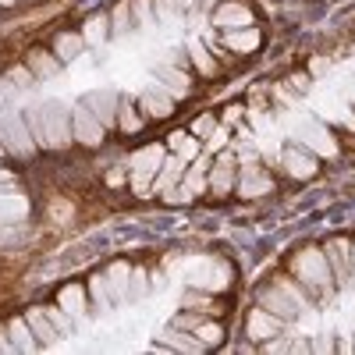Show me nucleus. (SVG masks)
Returning <instances> with one entry per match:
<instances>
[{
	"label": "nucleus",
	"mask_w": 355,
	"mask_h": 355,
	"mask_svg": "<svg viewBox=\"0 0 355 355\" xmlns=\"http://www.w3.org/2000/svg\"><path fill=\"white\" fill-rule=\"evenodd\" d=\"M89 295H93V302H96V309H110V291H107V281H103V274H96V277H89Z\"/></svg>",
	"instance_id": "34"
},
{
	"label": "nucleus",
	"mask_w": 355,
	"mask_h": 355,
	"mask_svg": "<svg viewBox=\"0 0 355 355\" xmlns=\"http://www.w3.org/2000/svg\"><path fill=\"white\" fill-rule=\"evenodd\" d=\"M178 185H182L185 202H189V199H196V196H202V192H206V185H210V160H206V157H196V160H192V167L182 174V182H178Z\"/></svg>",
	"instance_id": "12"
},
{
	"label": "nucleus",
	"mask_w": 355,
	"mask_h": 355,
	"mask_svg": "<svg viewBox=\"0 0 355 355\" xmlns=\"http://www.w3.org/2000/svg\"><path fill=\"white\" fill-rule=\"evenodd\" d=\"M21 114H25V125H28V132H33L36 146H40V150H46V128H43V103H40V107H25Z\"/></svg>",
	"instance_id": "30"
},
{
	"label": "nucleus",
	"mask_w": 355,
	"mask_h": 355,
	"mask_svg": "<svg viewBox=\"0 0 355 355\" xmlns=\"http://www.w3.org/2000/svg\"><path fill=\"white\" fill-rule=\"evenodd\" d=\"M192 334H196V338H199V341H202L206 348H217V345L224 341V331H220V323H217V316H210V320L202 316V320L196 323V327H192Z\"/></svg>",
	"instance_id": "27"
},
{
	"label": "nucleus",
	"mask_w": 355,
	"mask_h": 355,
	"mask_svg": "<svg viewBox=\"0 0 355 355\" xmlns=\"http://www.w3.org/2000/svg\"><path fill=\"white\" fill-rule=\"evenodd\" d=\"M291 274L299 277L316 295V299H331L334 288H338L334 270H331V263H327V252L313 249V245H306V249H299V252L291 256Z\"/></svg>",
	"instance_id": "1"
},
{
	"label": "nucleus",
	"mask_w": 355,
	"mask_h": 355,
	"mask_svg": "<svg viewBox=\"0 0 355 355\" xmlns=\"http://www.w3.org/2000/svg\"><path fill=\"white\" fill-rule=\"evenodd\" d=\"M139 110H142L146 121H164V117L174 114V96L167 93V89H160V85H150L139 96Z\"/></svg>",
	"instance_id": "8"
},
{
	"label": "nucleus",
	"mask_w": 355,
	"mask_h": 355,
	"mask_svg": "<svg viewBox=\"0 0 355 355\" xmlns=\"http://www.w3.org/2000/svg\"><path fill=\"white\" fill-rule=\"evenodd\" d=\"M270 284H277V288L288 295V299H291L295 306H299V309L306 313V306H309V295L302 291V284H299V281H291V277H284V274H274V281H270Z\"/></svg>",
	"instance_id": "29"
},
{
	"label": "nucleus",
	"mask_w": 355,
	"mask_h": 355,
	"mask_svg": "<svg viewBox=\"0 0 355 355\" xmlns=\"http://www.w3.org/2000/svg\"><path fill=\"white\" fill-rule=\"evenodd\" d=\"M217 4H224V0H202V8H217Z\"/></svg>",
	"instance_id": "46"
},
{
	"label": "nucleus",
	"mask_w": 355,
	"mask_h": 355,
	"mask_svg": "<svg viewBox=\"0 0 355 355\" xmlns=\"http://www.w3.org/2000/svg\"><path fill=\"white\" fill-rule=\"evenodd\" d=\"M164 146L157 142V146H150V150H142V153H135V160H132V189H135V196H153V178L160 174V164H164Z\"/></svg>",
	"instance_id": "4"
},
{
	"label": "nucleus",
	"mask_w": 355,
	"mask_h": 355,
	"mask_svg": "<svg viewBox=\"0 0 355 355\" xmlns=\"http://www.w3.org/2000/svg\"><path fill=\"white\" fill-rule=\"evenodd\" d=\"M185 8V0H157V18H174V15H182Z\"/></svg>",
	"instance_id": "39"
},
{
	"label": "nucleus",
	"mask_w": 355,
	"mask_h": 355,
	"mask_svg": "<svg viewBox=\"0 0 355 355\" xmlns=\"http://www.w3.org/2000/svg\"><path fill=\"white\" fill-rule=\"evenodd\" d=\"M85 291H89V288H82V284H64L61 291H57V306L68 309L71 316H82V313L89 309V302H85Z\"/></svg>",
	"instance_id": "22"
},
{
	"label": "nucleus",
	"mask_w": 355,
	"mask_h": 355,
	"mask_svg": "<svg viewBox=\"0 0 355 355\" xmlns=\"http://www.w3.org/2000/svg\"><path fill=\"white\" fill-rule=\"evenodd\" d=\"M43 128H46V153L68 150L75 142V128H71V107L61 100H46L43 103Z\"/></svg>",
	"instance_id": "3"
},
{
	"label": "nucleus",
	"mask_w": 355,
	"mask_h": 355,
	"mask_svg": "<svg viewBox=\"0 0 355 355\" xmlns=\"http://www.w3.org/2000/svg\"><path fill=\"white\" fill-rule=\"evenodd\" d=\"M199 4V0H185V8H196Z\"/></svg>",
	"instance_id": "47"
},
{
	"label": "nucleus",
	"mask_w": 355,
	"mask_h": 355,
	"mask_svg": "<svg viewBox=\"0 0 355 355\" xmlns=\"http://www.w3.org/2000/svg\"><path fill=\"white\" fill-rule=\"evenodd\" d=\"M164 345H167L171 352H206V345H202L196 334H185V331H178V327H171V331L164 334Z\"/></svg>",
	"instance_id": "25"
},
{
	"label": "nucleus",
	"mask_w": 355,
	"mask_h": 355,
	"mask_svg": "<svg viewBox=\"0 0 355 355\" xmlns=\"http://www.w3.org/2000/svg\"><path fill=\"white\" fill-rule=\"evenodd\" d=\"M256 306H263V309H270L274 316H281V320H295V316H302V309L295 306L288 295L277 288V284H263V288H256Z\"/></svg>",
	"instance_id": "7"
},
{
	"label": "nucleus",
	"mask_w": 355,
	"mask_h": 355,
	"mask_svg": "<svg viewBox=\"0 0 355 355\" xmlns=\"http://www.w3.org/2000/svg\"><path fill=\"white\" fill-rule=\"evenodd\" d=\"M231 185H234V160H231V157H220V160L210 167V189H214L217 196H224V192H231Z\"/></svg>",
	"instance_id": "24"
},
{
	"label": "nucleus",
	"mask_w": 355,
	"mask_h": 355,
	"mask_svg": "<svg viewBox=\"0 0 355 355\" xmlns=\"http://www.w3.org/2000/svg\"><path fill=\"white\" fill-rule=\"evenodd\" d=\"M182 174H185V160H182V157H164V164H160V174L153 178V189H157V192H167V189H174L178 182H182Z\"/></svg>",
	"instance_id": "20"
},
{
	"label": "nucleus",
	"mask_w": 355,
	"mask_h": 355,
	"mask_svg": "<svg viewBox=\"0 0 355 355\" xmlns=\"http://www.w3.org/2000/svg\"><path fill=\"white\" fill-rule=\"evenodd\" d=\"M252 21H256V15L242 0H224V4L214 8V25H220V28H245Z\"/></svg>",
	"instance_id": "9"
},
{
	"label": "nucleus",
	"mask_w": 355,
	"mask_h": 355,
	"mask_svg": "<svg viewBox=\"0 0 355 355\" xmlns=\"http://www.w3.org/2000/svg\"><path fill=\"white\" fill-rule=\"evenodd\" d=\"M142 125H146V117H142L139 103L132 96L117 100V132H121V135H135V132H142Z\"/></svg>",
	"instance_id": "15"
},
{
	"label": "nucleus",
	"mask_w": 355,
	"mask_h": 355,
	"mask_svg": "<svg viewBox=\"0 0 355 355\" xmlns=\"http://www.w3.org/2000/svg\"><path fill=\"white\" fill-rule=\"evenodd\" d=\"M259 43H263V36H259V28H256V25L227 28V36H224V46H227L231 53H252Z\"/></svg>",
	"instance_id": "16"
},
{
	"label": "nucleus",
	"mask_w": 355,
	"mask_h": 355,
	"mask_svg": "<svg viewBox=\"0 0 355 355\" xmlns=\"http://www.w3.org/2000/svg\"><path fill=\"white\" fill-rule=\"evenodd\" d=\"M338 352H355V341H352V338H341V341H338Z\"/></svg>",
	"instance_id": "45"
},
{
	"label": "nucleus",
	"mask_w": 355,
	"mask_h": 355,
	"mask_svg": "<svg viewBox=\"0 0 355 355\" xmlns=\"http://www.w3.org/2000/svg\"><path fill=\"white\" fill-rule=\"evenodd\" d=\"M135 21H132V0H117L114 11H110V33H128Z\"/></svg>",
	"instance_id": "32"
},
{
	"label": "nucleus",
	"mask_w": 355,
	"mask_h": 355,
	"mask_svg": "<svg viewBox=\"0 0 355 355\" xmlns=\"http://www.w3.org/2000/svg\"><path fill=\"white\" fill-rule=\"evenodd\" d=\"M25 320H28V327H33V334H36L40 345H53L57 338H61V334H57V327L50 323V316L43 313V306H28L25 309Z\"/></svg>",
	"instance_id": "18"
},
{
	"label": "nucleus",
	"mask_w": 355,
	"mask_h": 355,
	"mask_svg": "<svg viewBox=\"0 0 355 355\" xmlns=\"http://www.w3.org/2000/svg\"><path fill=\"white\" fill-rule=\"evenodd\" d=\"M281 316H274L270 309H263V306H252L249 309V316H245V334L252 338V341H270V338H277L281 334Z\"/></svg>",
	"instance_id": "6"
},
{
	"label": "nucleus",
	"mask_w": 355,
	"mask_h": 355,
	"mask_svg": "<svg viewBox=\"0 0 355 355\" xmlns=\"http://www.w3.org/2000/svg\"><path fill=\"white\" fill-rule=\"evenodd\" d=\"M291 82H295V89H299V93H306V89H309V75H291Z\"/></svg>",
	"instance_id": "44"
},
{
	"label": "nucleus",
	"mask_w": 355,
	"mask_h": 355,
	"mask_svg": "<svg viewBox=\"0 0 355 355\" xmlns=\"http://www.w3.org/2000/svg\"><path fill=\"white\" fill-rule=\"evenodd\" d=\"M4 334L11 338L15 352H36V348H40V341H36V334H33V327H28V320H25V316H15V320H8Z\"/></svg>",
	"instance_id": "17"
},
{
	"label": "nucleus",
	"mask_w": 355,
	"mask_h": 355,
	"mask_svg": "<svg viewBox=\"0 0 355 355\" xmlns=\"http://www.w3.org/2000/svg\"><path fill=\"white\" fill-rule=\"evenodd\" d=\"M242 114H245V103H227L224 107V125H234V121H242Z\"/></svg>",
	"instance_id": "41"
},
{
	"label": "nucleus",
	"mask_w": 355,
	"mask_h": 355,
	"mask_svg": "<svg viewBox=\"0 0 355 355\" xmlns=\"http://www.w3.org/2000/svg\"><path fill=\"white\" fill-rule=\"evenodd\" d=\"M82 46H85V36L82 33H61V36H57L53 40V53H57V61H61V64H68V61H75V57L82 53Z\"/></svg>",
	"instance_id": "21"
},
{
	"label": "nucleus",
	"mask_w": 355,
	"mask_h": 355,
	"mask_svg": "<svg viewBox=\"0 0 355 355\" xmlns=\"http://www.w3.org/2000/svg\"><path fill=\"white\" fill-rule=\"evenodd\" d=\"M89 43H103L107 40V28H103V18H89V25H85V33H82Z\"/></svg>",
	"instance_id": "38"
},
{
	"label": "nucleus",
	"mask_w": 355,
	"mask_h": 355,
	"mask_svg": "<svg viewBox=\"0 0 355 355\" xmlns=\"http://www.w3.org/2000/svg\"><path fill=\"white\" fill-rule=\"evenodd\" d=\"M132 15H135V21L150 25L157 18V0H132Z\"/></svg>",
	"instance_id": "35"
},
{
	"label": "nucleus",
	"mask_w": 355,
	"mask_h": 355,
	"mask_svg": "<svg viewBox=\"0 0 355 355\" xmlns=\"http://www.w3.org/2000/svg\"><path fill=\"white\" fill-rule=\"evenodd\" d=\"M284 164H288V171H291V178H313L316 171H320V164H316V157H309V153H302L299 146H295V150H288L284 153Z\"/></svg>",
	"instance_id": "23"
},
{
	"label": "nucleus",
	"mask_w": 355,
	"mask_h": 355,
	"mask_svg": "<svg viewBox=\"0 0 355 355\" xmlns=\"http://www.w3.org/2000/svg\"><path fill=\"white\" fill-rule=\"evenodd\" d=\"M224 142H227V132H224V128H217V132L210 135V150H220Z\"/></svg>",
	"instance_id": "43"
},
{
	"label": "nucleus",
	"mask_w": 355,
	"mask_h": 355,
	"mask_svg": "<svg viewBox=\"0 0 355 355\" xmlns=\"http://www.w3.org/2000/svg\"><path fill=\"white\" fill-rule=\"evenodd\" d=\"M25 68L33 71L36 78H53L57 71H61V61H57V53H53V50H28Z\"/></svg>",
	"instance_id": "19"
},
{
	"label": "nucleus",
	"mask_w": 355,
	"mask_h": 355,
	"mask_svg": "<svg viewBox=\"0 0 355 355\" xmlns=\"http://www.w3.org/2000/svg\"><path fill=\"white\" fill-rule=\"evenodd\" d=\"M0 146H4V157H15V160H33L36 157V139L25 125V114L21 110H8L0 114Z\"/></svg>",
	"instance_id": "2"
},
{
	"label": "nucleus",
	"mask_w": 355,
	"mask_h": 355,
	"mask_svg": "<svg viewBox=\"0 0 355 355\" xmlns=\"http://www.w3.org/2000/svg\"><path fill=\"white\" fill-rule=\"evenodd\" d=\"M153 75H157V85L160 89H167V93L174 96V100H185L189 93H192V82H189V75L178 68V64H157L153 68Z\"/></svg>",
	"instance_id": "11"
},
{
	"label": "nucleus",
	"mask_w": 355,
	"mask_h": 355,
	"mask_svg": "<svg viewBox=\"0 0 355 355\" xmlns=\"http://www.w3.org/2000/svg\"><path fill=\"white\" fill-rule=\"evenodd\" d=\"M206 313H196V309H185V313H178L174 320H171V327H178V331H192L196 323L202 320Z\"/></svg>",
	"instance_id": "37"
},
{
	"label": "nucleus",
	"mask_w": 355,
	"mask_h": 355,
	"mask_svg": "<svg viewBox=\"0 0 355 355\" xmlns=\"http://www.w3.org/2000/svg\"><path fill=\"white\" fill-rule=\"evenodd\" d=\"M117 100H121V96L110 93V89H96V93H89L82 103L93 110V114L100 117V125L110 132V128H117Z\"/></svg>",
	"instance_id": "10"
},
{
	"label": "nucleus",
	"mask_w": 355,
	"mask_h": 355,
	"mask_svg": "<svg viewBox=\"0 0 355 355\" xmlns=\"http://www.w3.org/2000/svg\"><path fill=\"white\" fill-rule=\"evenodd\" d=\"M71 128H75V142H78V146H85V150H100V146H103L107 128L100 125V117H96L93 110H89L85 103L71 107Z\"/></svg>",
	"instance_id": "5"
},
{
	"label": "nucleus",
	"mask_w": 355,
	"mask_h": 355,
	"mask_svg": "<svg viewBox=\"0 0 355 355\" xmlns=\"http://www.w3.org/2000/svg\"><path fill=\"white\" fill-rule=\"evenodd\" d=\"M28 75H33V71H28V68H15V71H11V78H15V85H21V89L28 85Z\"/></svg>",
	"instance_id": "42"
},
{
	"label": "nucleus",
	"mask_w": 355,
	"mask_h": 355,
	"mask_svg": "<svg viewBox=\"0 0 355 355\" xmlns=\"http://www.w3.org/2000/svg\"><path fill=\"white\" fill-rule=\"evenodd\" d=\"M182 306L185 309H196V313H206V316H220V306L210 299V295H199V291H185L182 295Z\"/></svg>",
	"instance_id": "31"
},
{
	"label": "nucleus",
	"mask_w": 355,
	"mask_h": 355,
	"mask_svg": "<svg viewBox=\"0 0 355 355\" xmlns=\"http://www.w3.org/2000/svg\"><path fill=\"white\" fill-rule=\"evenodd\" d=\"M167 146L182 157V160H196V153H199V139L192 135V132H171L167 135Z\"/></svg>",
	"instance_id": "26"
},
{
	"label": "nucleus",
	"mask_w": 355,
	"mask_h": 355,
	"mask_svg": "<svg viewBox=\"0 0 355 355\" xmlns=\"http://www.w3.org/2000/svg\"><path fill=\"white\" fill-rule=\"evenodd\" d=\"M327 263H331V270H334V281L338 284H348V266H352V242L345 239H331L327 242Z\"/></svg>",
	"instance_id": "14"
},
{
	"label": "nucleus",
	"mask_w": 355,
	"mask_h": 355,
	"mask_svg": "<svg viewBox=\"0 0 355 355\" xmlns=\"http://www.w3.org/2000/svg\"><path fill=\"white\" fill-rule=\"evenodd\" d=\"M214 132H217V117L214 114H199L196 121H192V135L196 139H210Z\"/></svg>",
	"instance_id": "36"
},
{
	"label": "nucleus",
	"mask_w": 355,
	"mask_h": 355,
	"mask_svg": "<svg viewBox=\"0 0 355 355\" xmlns=\"http://www.w3.org/2000/svg\"><path fill=\"white\" fill-rule=\"evenodd\" d=\"M103 281H107V291L114 302H128V295H132V266L128 263H121V259L110 263Z\"/></svg>",
	"instance_id": "13"
},
{
	"label": "nucleus",
	"mask_w": 355,
	"mask_h": 355,
	"mask_svg": "<svg viewBox=\"0 0 355 355\" xmlns=\"http://www.w3.org/2000/svg\"><path fill=\"white\" fill-rule=\"evenodd\" d=\"M146 291H150V277H146V270H132V299H142Z\"/></svg>",
	"instance_id": "40"
},
{
	"label": "nucleus",
	"mask_w": 355,
	"mask_h": 355,
	"mask_svg": "<svg viewBox=\"0 0 355 355\" xmlns=\"http://www.w3.org/2000/svg\"><path fill=\"white\" fill-rule=\"evenodd\" d=\"M189 53H192V61H196V71H199V75H206V78H217V75H220V64L214 61V53L206 50L202 43L189 46Z\"/></svg>",
	"instance_id": "28"
},
{
	"label": "nucleus",
	"mask_w": 355,
	"mask_h": 355,
	"mask_svg": "<svg viewBox=\"0 0 355 355\" xmlns=\"http://www.w3.org/2000/svg\"><path fill=\"white\" fill-rule=\"evenodd\" d=\"M43 313L50 316V323L57 327V334H71V327H75V316H71L68 309H61V306H43Z\"/></svg>",
	"instance_id": "33"
}]
</instances>
